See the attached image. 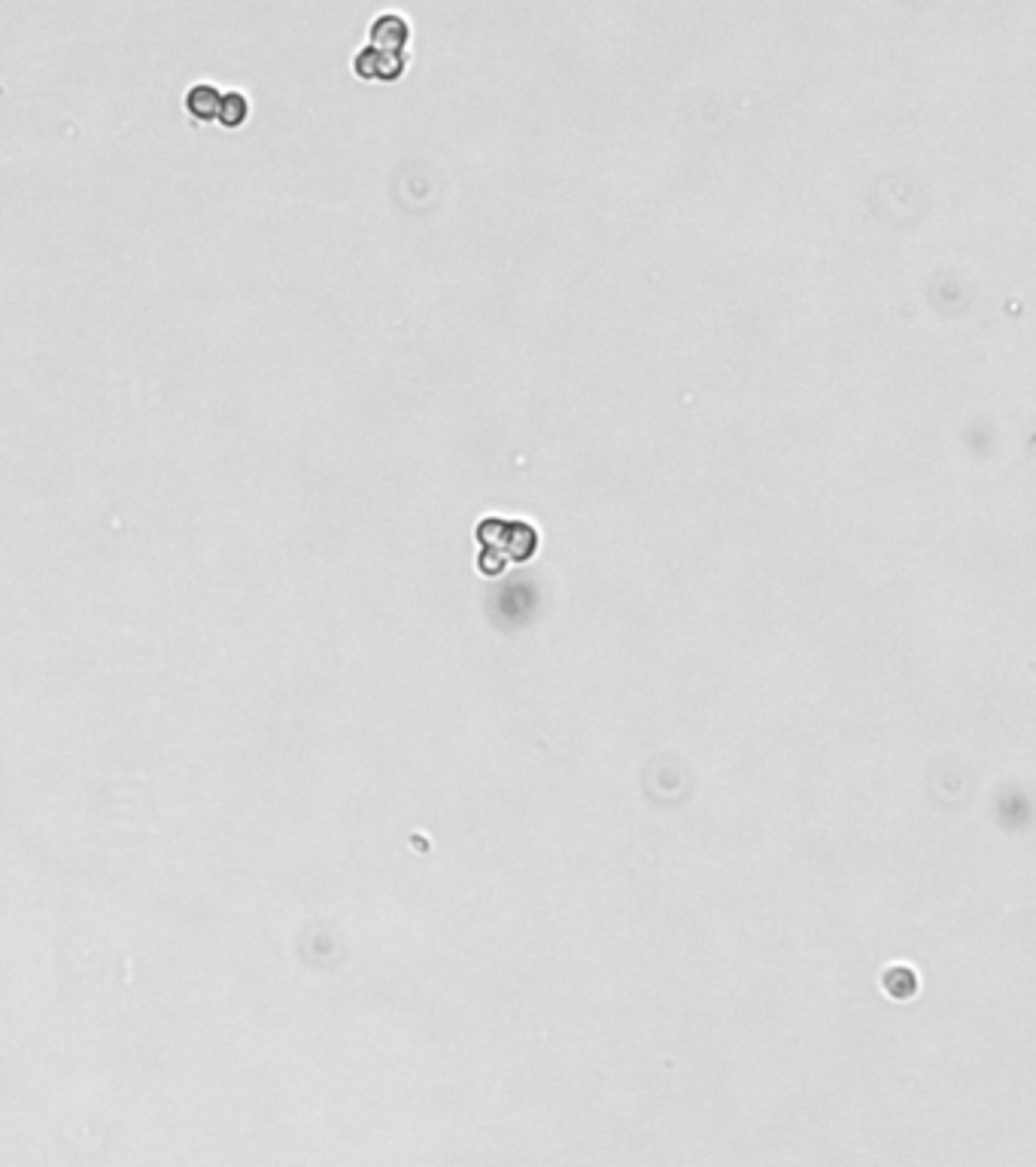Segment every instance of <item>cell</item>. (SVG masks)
Wrapping results in <instances>:
<instances>
[{"instance_id": "obj_5", "label": "cell", "mask_w": 1036, "mask_h": 1167, "mask_svg": "<svg viewBox=\"0 0 1036 1167\" xmlns=\"http://www.w3.org/2000/svg\"><path fill=\"white\" fill-rule=\"evenodd\" d=\"M246 116H249V101H246V94L241 92H226L223 94V110H219V125L223 128H241L246 122Z\"/></svg>"}, {"instance_id": "obj_4", "label": "cell", "mask_w": 1036, "mask_h": 1167, "mask_svg": "<svg viewBox=\"0 0 1036 1167\" xmlns=\"http://www.w3.org/2000/svg\"><path fill=\"white\" fill-rule=\"evenodd\" d=\"M219 110H223V92L216 86L201 82V86H192L186 92V113L195 122H216Z\"/></svg>"}, {"instance_id": "obj_3", "label": "cell", "mask_w": 1036, "mask_h": 1167, "mask_svg": "<svg viewBox=\"0 0 1036 1167\" xmlns=\"http://www.w3.org/2000/svg\"><path fill=\"white\" fill-rule=\"evenodd\" d=\"M408 43H411V25L401 19L398 13L377 16L375 25H371V46L386 49V52H398V56H408L405 52Z\"/></svg>"}, {"instance_id": "obj_1", "label": "cell", "mask_w": 1036, "mask_h": 1167, "mask_svg": "<svg viewBox=\"0 0 1036 1167\" xmlns=\"http://www.w3.org/2000/svg\"><path fill=\"white\" fill-rule=\"evenodd\" d=\"M477 545H481L477 569L484 575H499L508 563L532 560V554L538 550V529L523 520L487 517L477 524Z\"/></svg>"}, {"instance_id": "obj_2", "label": "cell", "mask_w": 1036, "mask_h": 1167, "mask_svg": "<svg viewBox=\"0 0 1036 1167\" xmlns=\"http://www.w3.org/2000/svg\"><path fill=\"white\" fill-rule=\"evenodd\" d=\"M405 67H408V56L386 52V49H377V46H365L353 58V71H356L359 79L396 82L405 74Z\"/></svg>"}]
</instances>
